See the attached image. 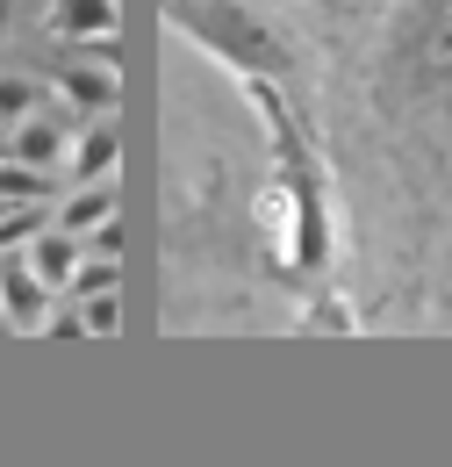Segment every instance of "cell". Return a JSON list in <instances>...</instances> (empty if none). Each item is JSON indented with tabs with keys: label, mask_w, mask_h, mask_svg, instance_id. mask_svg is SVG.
<instances>
[{
	"label": "cell",
	"mask_w": 452,
	"mask_h": 467,
	"mask_svg": "<svg viewBox=\"0 0 452 467\" xmlns=\"http://www.w3.org/2000/svg\"><path fill=\"white\" fill-rule=\"evenodd\" d=\"M409 58L424 79H452V0H424V22L409 36Z\"/></svg>",
	"instance_id": "cell-6"
},
{
	"label": "cell",
	"mask_w": 452,
	"mask_h": 467,
	"mask_svg": "<svg viewBox=\"0 0 452 467\" xmlns=\"http://www.w3.org/2000/svg\"><path fill=\"white\" fill-rule=\"evenodd\" d=\"M51 309H57V295L29 274V259H22V266H0V317H7L15 331H44Z\"/></svg>",
	"instance_id": "cell-3"
},
{
	"label": "cell",
	"mask_w": 452,
	"mask_h": 467,
	"mask_svg": "<svg viewBox=\"0 0 452 467\" xmlns=\"http://www.w3.org/2000/svg\"><path fill=\"white\" fill-rule=\"evenodd\" d=\"M115 324H122V302H115V288H108V295H87V331H94V338H108Z\"/></svg>",
	"instance_id": "cell-14"
},
{
	"label": "cell",
	"mask_w": 452,
	"mask_h": 467,
	"mask_svg": "<svg viewBox=\"0 0 452 467\" xmlns=\"http://www.w3.org/2000/svg\"><path fill=\"white\" fill-rule=\"evenodd\" d=\"M0 324H7V317H0Z\"/></svg>",
	"instance_id": "cell-17"
},
{
	"label": "cell",
	"mask_w": 452,
	"mask_h": 467,
	"mask_svg": "<svg viewBox=\"0 0 452 467\" xmlns=\"http://www.w3.org/2000/svg\"><path fill=\"white\" fill-rule=\"evenodd\" d=\"M57 101H65L79 122H87V116H108V109H115V65H101V58L65 65V72H57Z\"/></svg>",
	"instance_id": "cell-4"
},
{
	"label": "cell",
	"mask_w": 452,
	"mask_h": 467,
	"mask_svg": "<svg viewBox=\"0 0 452 467\" xmlns=\"http://www.w3.org/2000/svg\"><path fill=\"white\" fill-rule=\"evenodd\" d=\"M51 194H57V187H51L44 166H22V159L0 166V202H7V209H22V202H51Z\"/></svg>",
	"instance_id": "cell-10"
},
{
	"label": "cell",
	"mask_w": 452,
	"mask_h": 467,
	"mask_svg": "<svg viewBox=\"0 0 452 467\" xmlns=\"http://www.w3.org/2000/svg\"><path fill=\"white\" fill-rule=\"evenodd\" d=\"M72 109H51V116H22L15 122V151H7V159H22V166H44V173H51L57 159H65V151H72Z\"/></svg>",
	"instance_id": "cell-2"
},
{
	"label": "cell",
	"mask_w": 452,
	"mask_h": 467,
	"mask_svg": "<svg viewBox=\"0 0 452 467\" xmlns=\"http://www.w3.org/2000/svg\"><path fill=\"white\" fill-rule=\"evenodd\" d=\"M0 22H7V7H0Z\"/></svg>",
	"instance_id": "cell-16"
},
{
	"label": "cell",
	"mask_w": 452,
	"mask_h": 467,
	"mask_svg": "<svg viewBox=\"0 0 452 467\" xmlns=\"http://www.w3.org/2000/svg\"><path fill=\"white\" fill-rule=\"evenodd\" d=\"M0 216H7V202H0Z\"/></svg>",
	"instance_id": "cell-15"
},
{
	"label": "cell",
	"mask_w": 452,
	"mask_h": 467,
	"mask_svg": "<svg viewBox=\"0 0 452 467\" xmlns=\"http://www.w3.org/2000/svg\"><path fill=\"white\" fill-rule=\"evenodd\" d=\"M108 216H115V180H79V194L57 209L51 223H57V231H72V237H87V231H101Z\"/></svg>",
	"instance_id": "cell-9"
},
{
	"label": "cell",
	"mask_w": 452,
	"mask_h": 467,
	"mask_svg": "<svg viewBox=\"0 0 452 467\" xmlns=\"http://www.w3.org/2000/svg\"><path fill=\"white\" fill-rule=\"evenodd\" d=\"M166 22L187 44H201L216 65H230L237 79H287L294 72V44L252 0H166Z\"/></svg>",
	"instance_id": "cell-1"
},
{
	"label": "cell",
	"mask_w": 452,
	"mask_h": 467,
	"mask_svg": "<svg viewBox=\"0 0 452 467\" xmlns=\"http://www.w3.org/2000/svg\"><path fill=\"white\" fill-rule=\"evenodd\" d=\"M36 101H44V87H36V79H15V72H0V122L36 116Z\"/></svg>",
	"instance_id": "cell-12"
},
{
	"label": "cell",
	"mask_w": 452,
	"mask_h": 467,
	"mask_svg": "<svg viewBox=\"0 0 452 467\" xmlns=\"http://www.w3.org/2000/svg\"><path fill=\"white\" fill-rule=\"evenodd\" d=\"M115 288V259H101V252H94V259H79V274H72V302H87V295H108Z\"/></svg>",
	"instance_id": "cell-13"
},
{
	"label": "cell",
	"mask_w": 452,
	"mask_h": 467,
	"mask_svg": "<svg viewBox=\"0 0 452 467\" xmlns=\"http://www.w3.org/2000/svg\"><path fill=\"white\" fill-rule=\"evenodd\" d=\"M29 274H36L51 295H65V288H72V274H79V237L57 231V223H51V231H36V237H29Z\"/></svg>",
	"instance_id": "cell-7"
},
{
	"label": "cell",
	"mask_w": 452,
	"mask_h": 467,
	"mask_svg": "<svg viewBox=\"0 0 452 467\" xmlns=\"http://www.w3.org/2000/svg\"><path fill=\"white\" fill-rule=\"evenodd\" d=\"M36 231H51V202H22V209H7V216H0V252L29 244Z\"/></svg>",
	"instance_id": "cell-11"
},
{
	"label": "cell",
	"mask_w": 452,
	"mask_h": 467,
	"mask_svg": "<svg viewBox=\"0 0 452 467\" xmlns=\"http://www.w3.org/2000/svg\"><path fill=\"white\" fill-rule=\"evenodd\" d=\"M51 36L57 44H79V51L115 44V0H57L51 7Z\"/></svg>",
	"instance_id": "cell-5"
},
{
	"label": "cell",
	"mask_w": 452,
	"mask_h": 467,
	"mask_svg": "<svg viewBox=\"0 0 452 467\" xmlns=\"http://www.w3.org/2000/svg\"><path fill=\"white\" fill-rule=\"evenodd\" d=\"M122 159V137H115V122H87V137H72V151H65V166L72 180H108V166Z\"/></svg>",
	"instance_id": "cell-8"
}]
</instances>
